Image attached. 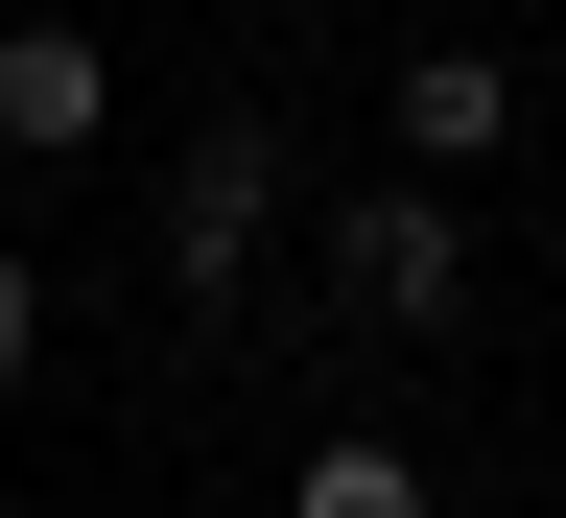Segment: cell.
<instances>
[{
	"mask_svg": "<svg viewBox=\"0 0 566 518\" xmlns=\"http://www.w3.org/2000/svg\"><path fill=\"white\" fill-rule=\"evenodd\" d=\"M260 236H283V118H189V141H166V283L237 307Z\"/></svg>",
	"mask_w": 566,
	"mask_h": 518,
	"instance_id": "1",
	"label": "cell"
},
{
	"mask_svg": "<svg viewBox=\"0 0 566 518\" xmlns=\"http://www.w3.org/2000/svg\"><path fill=\"white\" fill-rule=\"evenodd\" d=\"M378 141H401V189H472L495 141H543V95H520L495 47H401V71H378Z\"/></svg>",
	"mask_w": 566,
	"mask_h": 518,
	"instance_id": "2",
	"label": "cell"
},
{
	"mask_svg": "<svg viewBox=\"0 0 566 518\" xmlns=\"http://www.w3.org/2000/svg\"><path fill=\"white\" fill-rule=\"evenodd\" d=\"M331 283H354L378 330H449V307H472V212H449V189H354V236H331Z\"/></svg>",
	"mask_w": 566,
	"mask_h": 518,
	"instance_id": "3",
	"label": "cell"
},
{
	"mask_svg": "<svg viewBox=\"0 0 566 518\" xmlns=\"http://www.w3.org/2000/svg\"><path fill=\"white\" fill-rule=\"evenodd\" d=\"M95 118H118V47L95 24H0V141H24V166H71Z\"/></svg>",
	"mask_w": 566,
	"mask_h": 518,
	"instance_id": "4",
	"label": "cell"
},
{
	"mask_svg": "<svg viewBox=\"0 0 566 518\" xmlns=\"http://www.w3.org/2000/svg\"><path fill=\"white\" fill-rule=\"evenodd\" d=\"M283 518H449V495H424V472L378 448V424H331V448H307V472H283Z\"/></svg>",
	"mask_w": 566,
	"mask_h": 518,
	"instance_id": "5",
	"label": "cell"
},
{
	"mask_svg": "<svg viewBox=\"0 0 566 518\" xmlns=\"http://www.w3.org/2000/svg\"><path fill=\"white\" fill-rule=\"evenodd\" d=\"M24 353H48V260L0 236V378H24Z\"/></svg>",
	"mask_w": 566,
	"mask_h": 518,
	"instance_id": "6",
	"label": "cell"
},
{
	"mask_svg": "<svg viewBox=\"0 0 566 518\" xmlns=\"http://www.w3.org/2000/svg\"><path fill=\"white\" fill-rule=\"evenodd\" d=\"M543 141H566V95H543Z\"/></svg>",
	"mask_w": 566,
	"mask_h": 518,
	"instance_id": "7",
	"label": "cell"
}]
</instances>
